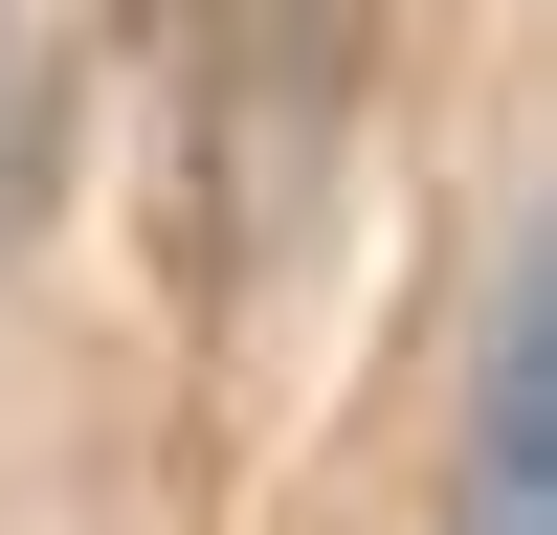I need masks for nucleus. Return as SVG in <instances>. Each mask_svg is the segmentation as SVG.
Masks as SVG:
<instances>
[{"label": "nucleus", "mask_w": 557, "mask_h": 535, "mask_svg": "<svg viewBox=\"0 0 557 535\" xmlns=\"http://www.w3.org/2000/svg\"><path fill=\"white\" fill-rule=\"evenodd\" d=\"M380 45V0H201L178 45V178H201V290H246L290 246L312 157H335V89Z\"/></svg>", "instance_id": "nucleus-1"}, {"label": "nucleus", "mask_w": 557, "mask_h": 535, "mask_svg": "<svg viewBox=\"0 0 557 535\" xmlns=\"http://www.w3.org/2000/svg\"><path fill=\"white\" fill-rule=\"evenodd\" d=\"M469 535H557V268H535V223L491 246V335H469Z\"/></svg>", "instance_id": "nucleus-2"}, {"label": "nucleus", "mask_w": 557, "mask_h": 535, "mask_svg": "<svg viewBox=\"0 0 557 535\" xmlns=\"http://www.w3.org/2000/svg\"><path fill=\"white\" fill-rule=\"evenodd\" d=\"M0 134H23V67H0Z\"/></svg>", "instance_id": "nucleus-3"}]
</instances>
